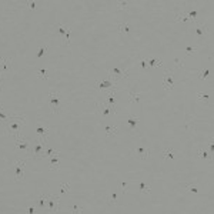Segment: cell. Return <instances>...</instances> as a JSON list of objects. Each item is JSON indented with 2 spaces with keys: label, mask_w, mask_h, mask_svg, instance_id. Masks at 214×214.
Instances as JSON below:
<instances>
[{
  "label": "cell",
  "mask_w": 214,
  "mask_h": 214,
  "mask_svg": "<svg viewBox=\"0 0 214 214\" xmlns=\"http://www.w3.org/2000/svg\"><path fill=\"white\" fill-rule=\"evenodd\" d=\"M81 211H83V208L80 207L78 204H74V206H73V210H71V214H81Z\"/></svg>",
  "instance_id": "7402d4cb"
},
{
  "label": "cell",
  "mask_w": 214,
  "mask_h": 214,
  "mask_svg": "<svg viewBox=\"0 0 214 214\" xmlns=\"http://www.w3.org/2000/svg\"><path fill=\"white\" fill-rule=\"evenodd\" d=\"M204 30H206V27H204V26L197 27V30H195V33H197V36H203V34H204Z\"/></svg>",
  "instance_id": "4316f807"
},
{
  "label": "cell",
  "mask_w": 214,
  "mask_h": 214,
  "mask_svg": "<svg viewBox=\"0 0 214 214\" xmlns=\"http://www.w3.org/2000/svg\"><path fill=\"white\" fill-rule=\"evenodd\" d=\"M137 186H138V188H140V191H141V193H144V194H149V193H150V186H149V183H146V181H138V183H137Z\"/></svg>",
  "instance_id": "2e32d148"
},
{
  "label": "cell",
  "mask_w": 214,
  "mask_h": 214,
  "mask_svg": "<svg viewBox=\"0 0 214 214\" xmlns=\"http://www.w3.org/2000/svg\"><path fill=\"white\" fill-rule=\"evenodd\" d=\"M173 84H174V80H173V71H166L164 78H163V87H164V90L169 91L170 89H173Z\"/></svg>",
  "instance_id": "9c48e42d"
},
{
  "label": "cell",
  "mask_w": 214,
  "mask_h": 214,
  "mask_svg": "<svg viewBox=\"0 0 214 214\" xmlns=\"http://www.w3.org/2000/svg\"><path fill=\"white\" fill-rule=\"evenodd\" d=\"M1 80H3V74H0V87H1ZM1 90V89H0Z\"/></svg>",
  "instance_id": "836d02e7"
},
{
  "label": "cell",
  "mask_w": 214,
  "mask_h": 214,
  "mask_svg": "<svg viewBox=\"0 0 214 214\" xmlns=\"http://www.w3.org/2000/svg\"><path fill=\"white\" fill-rule=\"evenodd\" d=\"M24 166H26V160H19L14 164L13 167V177L16 181H21L24 178Z\"/></svg>",
  "instance_id": "277c9868"
},
{
  "label": "cell",
  "mask_w": 214,
  "mask_h": 214,
  "mask_svg": "<svg viewBox=\"0 0 214 214\" xmlns=\"http://www.w3.org/2000/svg\"><path fill=\"white\" fill-rule=\"evenodd\" d=\"M200 156H201V158H210V157H208V153L206 151V149L200 150Z\"/></svg>",
  "instance_id": "f546056e"
},
{
  "label": "cell",
  "mask_w": 214,
  "mask_h": 214,
  "mask_svg": "<svg viewBox=\"0 0 214 214\" xmlns=\"http://www.w3.org/2000/svg\"><path fill=\"white\" fill-rule=\"evenodd\" d=\"M129 74H130V70H126L124 67H114V69H111L109 71V77L116 84H118V81H121V80H126V78L129 77Z\"/></svg>",
  "instance_id": "7a4b0ae2"
},
{
  "label": "cell",
  "mask_w": 214,
  "mask_h": 214,
  "mask_svg": "<svg viewBox=\"0 0 214 214\" xmlns=\"http://www.w3.org/2000/svg\"><path fill=\"white\" fill-rule=\"evenodd\" d=\"M24 121H26V116H21V114H12V116H9L4 120V124H6L4 133L19 137L20 129L26 124Z\"/></svg>",
  "instance_id": "6da1fadb"
},
{
  "label": "cell",
  "mask_w": 214,
  "mask_h": 214,
  "mask_svg": "<svg viewBox=\"0 0 214 214\" xmlns=\"http://www.w3.org/2000/svg\"><path fill=\"white\" fill-rule=\"evenodd\" d=\"M56 29H57V32L64 37V44L70 46V33H71L70 27H66V26H63L61 23H58V24H56Z\"/></svg>",
  "instance_id": "52a82bcc"
},
{
  "label": "cell",
  "mask_w": 214,
  "mask_h": 214,
  "mask_svg": "<svg viewBox=\"0 0 214 214\" xmlns=\"http://www.w3.org/2000/svg\"><path fill=\"white\" fill-rule=\"evenodd\" d=\"M98 107H100V110H101V113H103V116H113L116 111H114V109L113 107H107V104H101V103H98L97 104Z\"/></svg>",
  "instance_id": "4fadbf2b"
},
{
  "label": "cell",
  "mask_w": 214,
  "mask_h": 214,
  "mask_svg": "<svg viewBox=\"0 0 214 214\" xmlns=\"http://www.w3.org/2000/svg\"><path fill=\"white\" fill-rule=\"evenodd\" d=\"M69 190H70V184H69V183H61V184H60V190H58L60 194H66Z\"/></svg>",
  "instance_id": "d6986e66"
},
{
  "label": "cell",
  "mask_w": 214,
  "mask_h": 214,
  "mask_svg": "<svg viewBox=\"0 0 214 214\" xmlns=\"http://www.w3.org/2000/svg\"><path fill=\"white\" fill-rule=\"evenodd\" d=\"M46 153V141H40L37 146H34L33 149V156L34 157H44Z\"/></svg>",
  "instance_id": "8fae6325"
},
{
  "label": "cell",
  "mask_w": 214,
  "mask_h": 214,
  "mask_svg": "<svg viewBox=\"0 0 214 214\" xmlns=\"http://www.w3.org/2000/svg\"><path fill=\"white\" fill-rule=\"evenodd\" d=\"M127 4H129L127 1H120V3H117V6L118 7H127Z\"/></svg>",
  "instance_id": "d6a6232c"
},
{
  "label": "cell",
  "mask_w": 214,
  "mask_h": 214,
  "mask_svg": "<svg viewBox=\"0 0 214 214\" xmlns=\"http://www.w3.org/2000/svg\"><path fill=\"white\" fill-rule=\"evenodd\" d=\"M46 201H47V195L46 194H40L39 200L36 201V207H40V208H46Z\"/></svg>",
  "instance_id": "e0dca14e"
},
{
  "label": "cell",
  "mask_w": 214,
  "mask_h": 214,
  "mask_svg": "<svg viewBox=\"0 0 214 214\" xmlns=\"http://www.w3.org/2000/svg\"><path fill=\"white\" fill-rule=\"evenodd\" d=\"M163 61L161 60H156V58H151V60H149V64L151 66V67H157V66H160Z\"/></svg>",
  "instance_id": "603a6c76"
},
{
  "label": "cell",
  "mask_w": 214,
  "mask_h": 214,
  "mask_svg": "<svg viewBox=\"0 0 214 214\" xmlns=\"http://www.w3.org/2000/svg\"><path fill=\"white\" fill-rule=\"evenodd\" d=\"M137 156L140 157L141 160H146L150 156V150L147 147H144V146H140V147H137Z\"/></svg>",
  "instance_id": "5bb4252c"
},
{
  "label": "cell",
  "mask_w": 214,
  "mask_h": 214,
  "mask_svg": "<svg viewBox=\"0 0 214 214\" xmlns=\"http://www.w3.org/2000/svg\"><path fill=\"white\" fill-rule=\"evenodd\" d=\"M124 191H121V190H116V191H111L110 195H109V198H107V203L109 204H116L117 201L120 200L121 197H123Z\"/></svg>",
  "instance_id": "7c38bea8"
},
{
  "label": "cell",
  "mask_w": 214,
  "mask_h": 214,
  "mask_svg": "<svg viewBox=\"0 0 214 214\" xmlns=\"http://www.w3.org/2000/svg\"><path fill=\"white\" fill-rule=\"evenodd\" d=\"M27 4L30 6V10H34V7H36V1H29Z\"/></svg>",
  "instance_id": "1f68e13d"
},
{
  "label": "cell",
  "mask_w": 214,
  "mask_h": 214,
  "mask_svg": "<svg viewBox=\"0 0 214 214\" xmlns=\"http://www.w3.org/2000/svg\"><path fill=\"white\" fill-rule=\"evenodd\" d=\"M58 208H60V198H58L57 195H47V201H46V208L49 211V214H56L58 211Z\"/></svg>",
  "instance_id": "3957f363"
},
{
  "label": "cell",
  "mask_w": 214,
  "mask_h": 214,
  "mask_svg": "<svg viewBox=\"0 0 214 214\" xmlns=\"http://www.w3.org/2000/svg\"><path fill=\"white\" fill-rule=\"evenodd\" d=\"M47 49H49V46H41V49H40L39 53H37V57H43L44 53L47 52Z\"/></svg>",
  "instance_id": "d4e9b609"
},
{
  "label": "cell",
  "mask_w": 214,
  "mask_h": 214,
  "mask_svg": "<svg viewBox=\"0 0 214 214\" xmlns=\"http://www.w3.org/2000/svg\"><path fill=\"white\" fill-rule=\"evenodd\" d=\"M208 73H210V70H203V73H201V76H200V78H203V80H204V78H207V76H208Z\"/></svg>",
  "instance_id": "4dcf8cb0"
},
{
  "label": "cell",
  "mask_w": 214,
  "mask_h": 214,
  "mask_svg": "<svg viewBox=\"0 0 214 214\" xmlns=\"http://www.w3.org/2000/svg\"><path fill=\"white\" fill-rule=\"evenodd\" d=\"M37 76H39V78H41V80H47V78H49V73H47L46 69H39Z\"/></svg>",
  "instance_id": "ffe728a7"
},
{
  "label": "cell",
  "mask_w": 214,
  "mask_h": 214,
  "mask_svg": "<svg viewBox=\"0 0 214 214\" xmlns=\"http://www.w3.org/2000/svg\"><path fill=\"white\" fill-rule=\"evenodd\" d=\"M129 124L131 126V127H137V124H138V118H130Z\"/></svg>",
  "instance_id": "83f0119b"
},
{
  "label": "cell",
  "mask_w": 214,
  "mask_h": 214,
  "mask_svg": "<svg viewBox=\"0 0 214 214\" xmlns=\"http://www.w3.org/2000/svg\"><path fill=\"white\" fill-rule=\"evenodd\" d=\"M164 158L169 160V158H173V149H166V153H164Z\"/></svg>",
  "instance_id": "cb8c5ba5"
},
{
  "label": "cell",
  "mask_w": 214,
  "mask_h": 214,
  "mask_svg": "<svg viewBox=\"0 0 214 214\" xmlns=\"http://www.w3.org/2000/svg\"><path fill=\"white\" fill-rule=\"evenodd\" d=\"M117 130H118V127H114V126H107V127H106V136H107V137L114 136V134L117 133Z\"/></svg>",
  "instance_id": "ac0fdd59"
},
{
  "label": "cell",
  "mask_w": 214,
  "mask_h": 214,
  "mask_svg": "<svg viewBox=\"0 0 214 214\" xmlns=\"http://www.w3.org/2000/svg\"><path fill=\"white\" fill-rule=\"evenodd\" d=\"M183 187L187 188V191H191V193H197V187H195L194 184H190V183H184V184H183Z\"/></svg>",
  "instance_id": "44dd1931"
},
{
  "label": "cell",
  "mask_w": 214,
  "mask_h": 214,
  "mask_svg": "<svg viewBox=\"0 0 214 214\" xmlns=\"http://www.w3.org/2000/svg\"><path fill=\"white\" fill-rule=\"evenodd\" d=\"M36 133L39 134L40 141H46L47 134L50 133V127H46L43 123H39V124H37V127H36Z\"/></svg>",
  "instance_id": "ba28073f"
},
{
  "label": "cell",
  "mask_w": 214,
  "mask_h": 214,
  "mask_svg": "<svg viewBox=\"0 0 214 214\" xmlns=\"http://www.w3.org/2000/svg\"><path fill=\"white\" fill-rule=\"evenodd\" d=\"M58 154H60V151H57V153H54L53 156L49 157V169L50 170H58V167H60Z\"/></svg>",
  "instance_id": "30bf717a"
},
{
  "label": "cell",
  "mask_w": 214,
  "mask_h": 214,
  "mask_svg": "<svg viewBox=\"0 0 214 214\" xmlns=\"http://www.w3.org/2000/svg\"><path fill=\"white\" fill-rule=\"evenodd\" d=\"M130 101H131V103H137V101H138V94L130 93Z\"/></svg>",
  "instance_id": "484cf974"
},
{
  "label": "cell",
  "mask_w": 214,
  "mask_h": 214,
  "mask_svg": "<svg viewBox=\"0 0 214 214\" xmlns=\"http://www.w3.org/2000/svg\"><path fill=\"white\" fill-rule=\"evenodd\" d=\"M49 104H50L52 113H58V110H60V104H61L60 94L56 93V91H52V93L49 94Z\"/></svg>",
  "instance_id": "5b68a950"
},
{
  "label": "cell",
  "mask_w": 214,
  "mask_h": 214,
  "mask_svg": "<svg viewBox=\"0 0 214 214\" xmlns=\"http://www.w3.org/2000/svg\"><path fill=\"white\" fill-rule=\"evenodd\" d=\"M198 98H200L201 101H207V100H208V94H206V93H200V94H198Z\"/></svg>",
  "instance_id": "f1b7e54d"
},
{
  "label": "cell",
  "mask_w": 214,
  "mask_h": 214,
  "mask_svg": "<svg viewBox=\"0 0 214 214\" xmlns=\"http://www.w3.org/2000/svg\"><path fill=\"white\" fill-rule=\"evenodd\" d=\"M129 32H130L129 21H121V23H118V33H120V34H127Z\"/></svg>",
  "instance_id": "9a60e30c"
},
{
  "label": "cell",
  "mask_w": 214,
  "mask_h": 214,
  "mask_svg": "<svg viewBox=\"0 0 214 214\" xmlns=\"http://www.w3.org/2000/svg\"><path fill=\"white\" fill-rule=\"evenodd\" d=\"M14 147H16V150H17L19 153H23V154H26L27 151L30 150V144H29V141H27L26 138H23L21 136H19V137H16Z\"/></svg>",
  "instance_id": "8992f818"
}]
</instances>
